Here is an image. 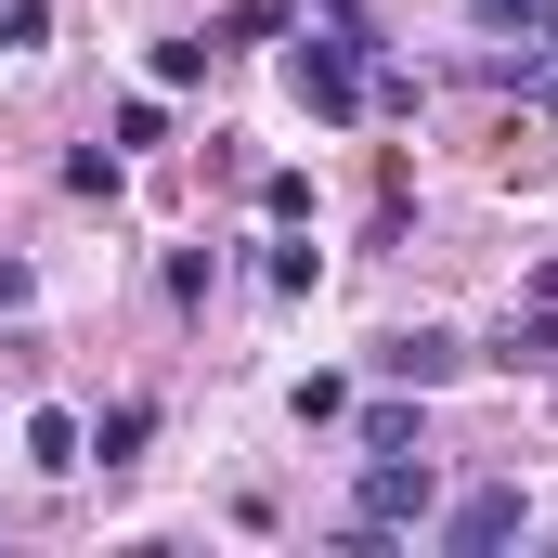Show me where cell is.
I'll return each mask as SVG.
<instances>
[{
	"instance_id": "ba28073f",
	"label": "cell",
	"mask_w": 558,
	"mask_h": 558,
	"mask_svg": "<svg viewBox=\"0 0 558 558\" xmlns=\"http://www.w3.org/2000/svg\"><path fill=\"white\" fill-rule=\"evenodd\" d=\"M507 364H558V299L533 312V325H507Z\"/></svg>"
},
{
	"instance_id": "30bf717a",
	"label": "cell",
	"mask_w": 558,
	"mask_h": 558,
	"mask_svg": "<svg viewBox=\"0 0 558 558\" xmlns=\"http://www.w3.org/2000/svg\"><path fill=\"white\" fill-rule=\"evenodd\" d=\"M481 26H546V0H468Z\"/></svg>"
},
{
	"instance_id": "5b68a950",
	"label": "cell",
	"mask_w": 558,
	"mask_h": 558,
	"mask_svg": "<svg viewBox=\"0 0 558 558\" xmlns=\"http://www.w3.org/2000/svg\"><path fill=\"white\" fill-rule=\"evenodd\" d=\"M78 441H92L78 416H26V468H78Z\"/></svg>"
},
{
	"instance_id": "9c48e42d",
	"label": "cell",
	"mask_w": 558,
	"mask_h": 558,
	"mask_svg": "<svg viewBox=\"0 0 558 558\" xmlns=\"http://www.w3.org/2000/svg\"><path fill=\"white\" fill-rule=\"evenodd\" d=\"M143 428H156V403H118V416H105V428H92V454H105V468H118V454H131V441H143Z\"/></svg>"
},
{
	"instance_id": "6da1fadb",
	"label": "cell",
	"mask_w": 558,
	"mask_h": 558,
	"mask_svg": "<svg viewBox=\"0 0 558 558\" xmlns=\"http://www.w3.org/2000/svg\"><path fill=\"white\" fill-rule=\"evenodd\" d=\"M428 507H441V468H428L416 441L364 454V494H351V520H364V533H403V520H428Z\"/></svg>"
},
{
	"instance_id": "277c9868",
	"label": "cell",
	"mask_w": 558,
	"mask_h": 558,
	"mask_svg": "<svg viewBox=\"0 0 558 558\" xmlns=\"http://www.w3.org/2000/svg\"><path fill=\"white\" fill-rule=\"evenodd\" d=\"M377 377H403V390H441V377H454V338H441V325L390 338V351H377Z\"/></svg>"
},
{
	"instance_id": "52a82bcc",
	"label": "cell",
	"mask_w": 558,
	"mask_h": 558,
	"mask_svg": "<svg viewBox=\"0 0 558 558\" xmlns=\"http://www.w3.org/2000/svg\"><path fill=\"white\" fill-rule=\"evenodd\" d=\"M494 78H507V92H520V105H546V118H558V65H533V52H507V65H494Z\"/></svg>"
},
{
	"instance_id": "7a4b0ae2",
	"label": "cell",
	"mask_w": 558,
	"mask_h": 558,
	"mask_svg": "<svg viewBox=\"0 0 558 558\" xmlns=\"http://www.w3.org/2000/svg\"><path fill=\"white\" fill-rule=\"evenodd\" d=\"M299 105H312V118H351V105H364V26H351V13H338L325 39H299Z\"/></svg>"
},
{
	"instance_id": "8fae6325",
	"label": "cell",
	"mask_w": 558,
	"mask_h": 558,
	"mask_svg": "<svg viewBox=\"0 0 558 558\" xmlns=\"http://www.w3.org/2000/svg\"><path fill=\"white\" fill-rule=\"evenodd\" d=\"M13 299H26V260H0V312H13Z\"/></svg>"
},
{
	"instance_id": "3957f363",
	"label": "cell",
	"mask_w": 558,
	"mask_h": 558,
	"mask_svg": "<svg viewBox=\"0 0 558 558\" xmlns=\"http://www.w3.org/2000/svg\"><path fill=\"white\" fill-rule=\"evenodd\" d=\"M507 533H533V494H520V481H481V494H454V507H441V546H454V558L507 546Z\"/></svg>"
},
{
	"instance_id": "8992f818",
	"label": "cell",
	"mask_w": 558,
	"mask_h": 558,
	"mask_svg": "<svg viewBox=\"0 0 558 558\" xmlns=\"http://www.w3.org/2000/svg\"><path fill=\"white\" fill-rule=\"evenodd\" d=\"M208 52H221V39H156V92H195V78H208Z\"/></svg>"
},
{
	"instance_id": "7c38bea8",
	"label": "cell",
	"mask_w": 558,
	"mask_h": 558,
	"mask_svg": "<svg viewBox=\"0 0 558 558\" xmlns=\"http://www.w3.org/2000/svg\"><path fill=\"white\" fill-rule=\"evenodd\" d=\"M546 39H558V0H546Z\"/></svg>"
}]
</instances>
